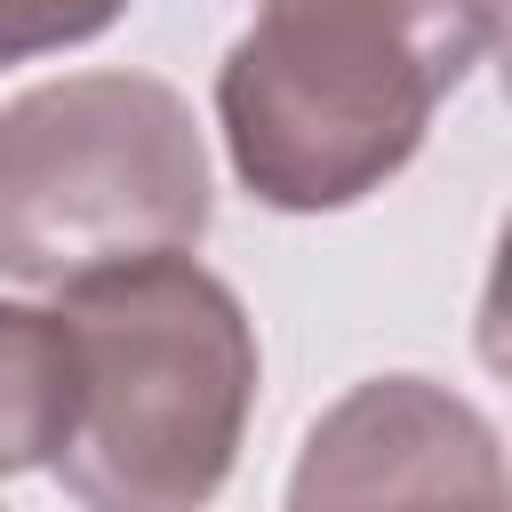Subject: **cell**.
<instances>
[{
    "label": "cell",
    "mask_w": 512,
    "mask_h": 512,
    "mask_svg": "<svg viewBox=\"0 0 512 512\" xmlns=\"http://www.w3.org/2000/svg\"><path fill=\"white\" fill-rule=\"evenodd\" d=\"M496 32L504 0H256L216 64L232 176L280 216L384 192Z\"/></svg>",
    "instance_id": "cell-1"
},
{
    "label": "cell",
    "mask_w": 512,
    "mask_h": 512,
    "mask_svg": "<svg viewBox=\"0 0 512 512\" xmlns=\"http://www.w3.org/2000/svg\"><path fill=\"white\" fill-rule=\"evenodd\" d=\"M80 344V416L56 488L80 512H208L256 416V320L192 256L56 288Z\"/></svg>",
    "instance_id": "cell-2"
},
{
    "label": "cell",
    "mask_w": 512,
    "mask_h": 512,
    "mask_svg": "<svg viewBox=\"0 0 512 512\" xmlns=\"http://www.w3.org/2000/svg\"><path fill=\"white\" fill-rule=\"evenodd\" d=\"M216 216L208 136L152 72H64L0 104V272L72 288L192 256Z\"/></svg>",
    "instance_id": "cell-3"
},
{
    "label": "cell",
    "mask_w": 512,
    "mask_h": 512,
    "mask_svg": "<svg viewBox=\"0 0 512 512\" xmlns=\"http://www.w3.org/2000/svg\"><path fill=\"white\" fill-rule=\"evenodd\" d=\"M280 512H504L496 424L432 376H368L312 416Z\"/></svg>",
    "instance_id": "cell-4"
},
{
    "label": "cell",
    "mask_w": 512,
    "mask_h": 512,
    "mask_svg": "<svg viewBox=\"0 0 512 512\" xmlns=\"http://www.w3.org/2000/svg\"><path fill=\"white\" fill-rule=\"evenodd\" d=\"M80 416V344L56 304L0 296V480L48 472Z\"/></svg>",
    "instance_id": "cell-5"
},
{
    "label": "cell",
    "mask_w": 512,
    "mask_h": 512,
    "mask_svg": "<svg viewBox=\"0 0 512 512\" xmlns=\"http://www.w3.org/2000/svg\"><path fill=\"white\" fill-rule=\"evenodd\" d=\"M128 0H0V72L32 56H64L96 32H112Z\"/></svg>",
    "instance_id": "cell-6"
}]
</instances>
